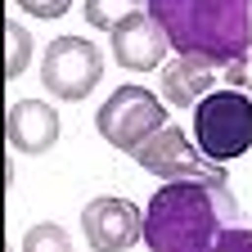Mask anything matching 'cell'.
I'll return each mask as SVG.
<instances>
[{
    "mask_svg": "<svg viewBox=\"0 0 252 252\" xmlns=\"http://www.w3.org/2000/svg\"><path fill=\"white\" fill-rule=\"evenodd\" d=\"M239 225V198L225 167L207 176L162 180V189L144 207V243L149 252H212L220 230Z\"/></svg>",
    "mask_w": 252,
    "mask_h": 252,
    "instance_id": "obj_1",
    "label": "cell"
},
{
    "mask_svg": "<svg viewBox=\"0 0 252 252\" xmlns=\"http://www.w3.org/2000/svg\"><path fill=\"white\" fill-rule=\"evenodd\" d=\"M176 54H198L216 68L252 54V0H149Z\"/></svg>",
    "mask_w": 252,
    "mask_h": 252,
    "instance_id": "obj_2",
    "label": "cell"
},
{
    "mask_svg": "<svg viewBox=\"0 0 252 252\" xmlns=\"http://www.w3.org/2000/svg\"><path fill=\"white\" fill-rule=\"evenodd\" d=\"M194 144L207 162H234L252 149V94L248 90H212L194 104Z\"/></svg>",
    "mask_w": 252,
    "mask_h": 252,
    "instance_id": "obj_3",
    "label": "cell"
},
{
    "mask_svg": "<svg viewBox=\"0 0 252 252\" xmlns=\"http://www.w3.org/2000/svg\"><path fill=\"white\" fill-rule=\"evenodd\" d=\"M94 126H99L104 144H113L122 153H135L149 135H158L167 126V99H158L144 86H117L99 104Z\"/></svg>",
    "mask_w": 252,
    "mask_h": 252,
    "instance_id": "obj_4",
    "label": "cell"
},
{
    "mask_svg": "<svg viewBox=\"0 0 252 252\" xmlns=\"http://www.w3.org/2000/svg\"><path fill=\"white\" fill-rule=\"evenodd\" d=\"M104 77V54L81 36H54L41 54V86L63 104H81Z\"/></svg>",
    "mask_w": 252,
    "mask_h": 252,
    "instance_id": "obj_5",
    "label": "cell"
},
{
    "mask_svg": "<svg viewBox=\"0 0 252 252\" xmlns=\"http://www.w3.org/2000/svg\"><path fill=\"white\" fill-rule=\"evenodd\" d=\"M81 234L90 243V252H126L144 239V212L126 198H90L81 207Z\"/></svg>",
    "mask_w": 252,
    "mask_h": 252,
    "instance_id": "obj_6",
    "label": "cell"
},
{
    "mask_svg": "<svg viewBox=\"0 0 252 252\" xmlns=\"http://www.w3.org/2000/svg\"><path fill=\"white\" fill-rule=\"evenodd\" d=\"M131 158H135L149 176H158V180H185V176H207V171H216V162H207V158L198 153V144L185 140L180 126H162V131L149 135Z\"/></svg>",
    "mask_w": 252,
    "mask_h": 252,
    "instance_id": "obj_7",
    "label": "cell"
},
{
    "mask_svg": "<svg viewBox=\"0 0 252 252\" xmlns=\"http://www.w3.org/2000/svg\"><path fill=\"white\" fill-rule=\"evenodd\" d=\"M108 41H113V63L126 72H149L162 63V54L171 50L167 41V32L162 23H158L153 14H131L126 23H117L108 32Z\"/></svg>",
    "mask_w": 252,
    "mask_h": 252,
    "instance_id": "obj_8",
    "label": "cell"
},
{
    "mask_svg": "<svg viewBox=\"0 0 252 252\" xmlns=\"http://www.w3.org/2000/svg\"><path fill=\"white\" fill-rule=\"evenodd\" d=\"M59 113L45 104V99H18L5 117V140L27 153V158H36V153H50L59 144Z\"/></svg>",
    "mask_w": 252,
    "mask_h": 252,
    "instance_id": "obj_9",
    "label": "cell"
},
{
    "mask_svg": "<svg viewBox=\"0 0 252 252\" xmlns=\"http://www.w3.org/2000/svg\"><path fill=\"white\" fill-rule=\"evenodd\" d=\"M212 81H216V63L198 54H180L162 68V99L167 108H194L203 94H212Z\"/></svg>",
    "mask_w": 252,
    "mask_h": 252,
    "instance_id": "obj_10",
    "label": "cell"
},
{
    "mask_svg": "<svg viewBox=\"0 0 252 252\" xmlns=\"http://www.w3.org/2000/svg\"><path fill=\"white\" fill-rule=\"evenodd\" d=\"M86 23L99 27V32H113L117 23H126L131 14H140V0H86Z\"/></svg>",
    "mask_w": 252,
    "mask_h": 252,
    "instance_id": "obj_11",
    "label": "cell"
},
{
    "mask_svg": "<svg viewBox=\"0 0 252 252\" xmlns=\"http://www.w3.org/2000/svg\"><path fill=\"white\" fill-rule=\"evenodd\" d=\"M27 59H32V36H27V27H23L18 18H9V23H5V77H9V81L23 77Z\"/></svg>",
    "mask_w": 252,
    "mask_h": 252,
    "instance_id": "obj_12",
    "label": "cell"
},
{
    "mask_svg": "<svg viewBox=\"0 0 252 252\" xmlns=\"http://www.w3.org/2000/svg\"><path fill=\"white\" fill-rule=\"evenodd\" d=\"M23 252H72V239L63 225H54V220H41V225H32L23 234Z\"/></svg>",
    "mask_w": 252,
    "mask_h": 252,
    "instance_id": "obj_13",
    "label": "cell"
},
{
    "mask_svg": "<svg viewBox=\"0 0 252 252\" xmlns=\"http://www.w3.org/2000/svg\"><path fill=\"white\" fill-rule=\"evenodd\" d=\"M14 5L23 9V14H32V18H41V23H50V18H63L72 9V0H14Z\"/></svg>",
    "mask_w": 252,
    "mask_h": 252,
    "instance_id": "obj_14",
    "label": "cell"
},
{
    "mask_svg": "<svg viewBox=\"0 0 252 252\" xmlns=\"http://www.w3.org/2000/svg\"><path fill=\"white\" fill-rule=\"evenodd\" d=\"M212 252H252V230H243V225L220 230V239L212 243Z\"/></svg>",
    "mask_w": 252,
    "mask_h": 252,
    "instance_id": "obj_15",
    "label": "cell"
},
{
    "mask_svg": "<svg viewBox=\"0 0 252 252\" xmlns=\"http://www.w3.org/2000/svg\"><path fill=\"white\" fill-rule=\"evenodd\" d=\"M239 90H248V94H252V54L243 59V81H239Z\"/></svg>",
    "mask_w": 252,
    "mask_h": 252,
    "instance_id": "obj_16",
    "label": "cell"
}]
</instances>
